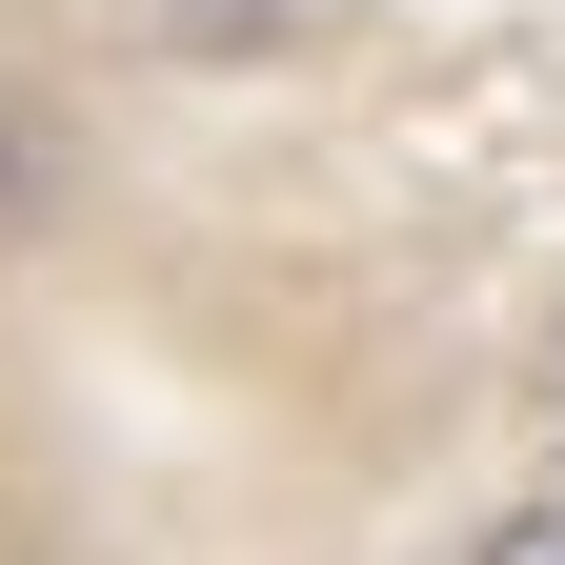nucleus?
Masks as SVG:
<instances>
[{
	"label": "nucleus",
	"mask_w": 565,
	"mask_h": 565,
	"mask_svg": "<svg viewBox=\"0 0 565 565\" xmlns=\"http://www.w3.org/2000/svg\"><path fill=\"white\" fill-rule=\"evenodd\" d=\"M465 565H565V484H525V505H484V545Z\"/></svg>",
	"instance_id": "obj_1"
},
{
	"label": "nucleus",
	"mask_w": 565,
	"mask_h": 565,
	"mask_svg": "<svg viewBox=\"0 0 565 565\" xmlns=\"http://www.w3.org/2000/svg\"><path fill=\"white\" fill-rule=\"evenodd\" d=\"M545 384H565V303H545Z\"/></svg>",
	"instance_id": "obj_2"
}]
</instances>
